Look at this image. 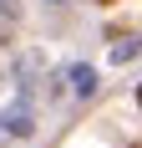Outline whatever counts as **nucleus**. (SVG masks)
Returning <instances> with one entry per match:
<instances>
[{
    "instance_id": "nucleus-1",
    "label": "nucleus",
    "mask_w": 142,
    "mask_h": 148,
    "mask_svg": "<svg viewBox=\"0 0 142 148\" xmlns=\"http://www.w3.org/2000/svg\"><path fill=\"white\" fill-rule=\"evenodd\" d=\"M71 82H76V92H81V97H91V92H97V72H91V66H76V72H71Z\"/></svg>"
},
{
    "instance_id": "nucleus-2",
    "label": "nucleus",
    "mask_w": 142,
    "mask_h": 148,
    "mask_svg": "<svg viewBox=\"0 0 142 148\" xmlns=\"http://www.w3.org/2000/svg\"><path fill=\"white\" fill-rule=\"evenodd\" d=\"M0 15H15V0H0Z\"/></svg>"
}]
</instances>
